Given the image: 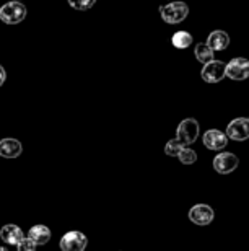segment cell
Here are the masks:
<instances>
[{
  "label": "cell",
  "mask_w": 249,
  "mask_h": 251,
  "mask_svg": "<svg viewBox=\"0 0 249 251\" xmlns=\"http://www.w3.org/2000/svg\"><path fill=\"white\" fill-rule=\"evenodd\" d=\"M199 137V123L194 118H187L181 121L176 130V140L182 147H189Z\"/></svg>",
  "instance_id": "3957f363"
},
{
  "label": "cell",
  "mask_w": 249,
  "mask_h": 251,
  "mask_svg": "<svg viewBox=\"0 0 249 251\" xmlns=\"http://www.w3.org/2000/svg\"><path fill=\"white\" fill-rule=\"evenodd\" d=\"M181 147H182V145L179 144L176 139H171L166 144L165 152H166V155H169V157H178V153H179V150H181Z\"/></svg>",
  "instance_id": "d6986e66"
},
{
  "label": "cell",
  "mask_w": 249,
  "mask_h": 251,
  "mask_svg": "<svg viewBox=\"0 0 249 251\" xmlns=\"http://www.w3.org/2000/svg\"><path fill=\"white\" fill-rule=\"evenodd\" d=\"M0 251H8V250H5L3 247H0Z\"/></svg>",
  "instance_id": "7402d4cb"
},
{
  "label": "cell",
  "mask_w": 249,
  "mask_h": 251,
  "mask_svg": "<svg viewBox=\"0 0 249 251\" xmlns=\"http://www.w3.org/2000/svg\"><path fill=\"white\" fill-rule=\"evenodd\" d=\"M178 158L182 165H194L197 162V153H196V150H192L189 147H181V150H179V153H178Z\"/></svg>",
  "instance_id": "e0dca14e"
},
{
  "label": "cell",
  "mask_w": 249,
  "mask_h": 251,
  "mask_svg": "<svg viewBox=\"0 0 249 251\" xmlns=\"http://www.w3.org/2000/svg\"><path fill=\"white\" fill-rule=\"evenodd\" d=\"M160 15L163 22H166L168 25H178L187 18L189 7L186 2H179V0L178 2H169L160 7Z\"/></svg>",
  "instance_id": "6da1fadb"
},
{
  "label": "cell",
  "mask_w": 249,
  "mask_h": 251,
  "mask_svg": "<svg viewBox=\"0 0 249 251\" xmlns=\"http://www.w3.org/2000/svg\"><path fill=\"white\" fill-rule=\"evenodd\" d=\"M36 247L38 245L33 242L31 238H26L24 237L22 242H20L18 245H17V250L18 251H36Z\"/></svg>",
  "instance_id": "ffe728a7"
},
{
  "label": "cell",
  "mask_w": 249,
  "mask_h": 251,
  "mask_svg": "<svg viewBox=\"0 0 249 251\" xmlns=\"http://www.w3.org/2000/svg\"><path fill=\"white\" fill-rule=\"evenodd\" d=\"M26 18V7L22 2L12 0V2L2 5L0 8V20L7 25H18Z\"/></svg>",
  "instance_id": "7a4b0ae2"
},
{
  "label": "cell",
  "mask_w": 249,
  "mask_h": 251,
  "mask_svg": "<svg viewBox=\"0 0 249 251\" xmlns=\"http://www.w3.org/2000/svg\"><path fill=\"white\" fill-rule=\"evenodd\" d=\"M202 142L208 150H223L228 144V137L225 132H222V130L210 129L204 134Z\"/></svg>",
  "instance_id": "30bf717a"
},
{
  "label": "cell",
  "mask_w": 249,
  "mask_h": 251,
  "mask_svg": "<svg viewBox=\"0 0 249 251\" xmlns=\"http://www.w3.org/2000/svg\"><path fill=\"white\" fill-rule=\"evenodd\" d=\"M0 238H2V242L8 243V245H17L22 242L24 238L23 235V230L18 227V225H13V224H8V225H3L2 228H0Z\"/></svg>",
  "instance_id": "4fadbf2b"
},
{
  "label": "cell",
  "mask_w": 249,
  "mask_h": 251,
  "mask_svg": "<svg viewBox=\"0 0 249 251\" xmlns=\"http://www.w3.org/2000/svg\"><path fill=\"white\" fill-rule=\"evenodd\" d=\"M226 77V64L223 61L213 59L208 64H204L202 78L207 83H218Z\"/></svg>",
  "instance_id": "277c9868"
},
{
  "label": "cell",
  "mask_w": 249,
  "mask_h": 251,
  "mask_svg": "<svg viewBox=\"0 0 249 251\" xmlns=\"http://www.w3.org/2000/svg\"><path fill=\"white\" fill-rule=\"evenodd\" d=\"M240 165V158L231 152H222L213 158V170L220 175H228L235 172Z\"/></svg>",
  "instance_id": "5b68a950"
},
{
  "label": "cell",
  "mask_w": 249,
  "mask_h": 251,
  "mask_svg": "<svg viewBox=\"0 0 249 251\" xmlns=\"http://www.w3.org/2000/svg\"><path fill=\"white\" fill-rule=\"evenodd\" d=\"M226 77L236 82L249 78V61L245 57H235L226 64Z\"/></svg>",
  "instance_id": "52a82bcc"
},
{
  "label": "cell",
  "mask_w": 249,
  "mask_h": 251,
  "mask_svg": "<svg viewBox=\"0 0 249 251\" xmlns=\"http://www.w3.org/2000/svg\"><path fill=\"white\" fill-rule=\"evenodd\" d=\"M28 238H31L38 247H41V245L49 243V240H51V230L46 225H34V227L29 228Z\"/></svg>",
  "instance_id": "5bb4252c"
},
{
  "label": "cell",
  "mask_w": 249,
  "mask_h": 251,
  "mask_svg": "<svg viewBox=\"0 0 249 251\" xmlns=\"http://www.w3.org/2000/svg\"><path fill=\"white\" fill-rule=\"evenodd\" d=\"M226 137L236 140V142L248 140L249 139V118L233 119L226 127Z\"/></svg>",
  "instance_id": "ba28073f"
},
{
  "label": "cell",
  "mask_w": 249,
  "mask_h": 251,
  "mask_svg": "<svg viewBox=\"0 0 249 251\" xmlns=\"http://www.w3.org/2000/svg\"><path fill=\"white\" fill-rule=\"evenodd\" d=\"M213 217H215V212H213V209L207 204H196L191 210H189V219H191L196 225L212 224Z\"/></svg>",
  "instance_id": "9c48e42d"
},
{
  "label": "cell",
  "mask_w": 249,
  "mask_h": 251,
  "mask_svg": "<svg viewBox=\"0 0 249 251\" xmlns=\"http://www.w3.org/2000/svg\"><path fill=\"white\" fill-rule=\"evenodd\" d=\"M88 245V238L85 237L82 232H67L64 237L61 238V247L62 251H85Z\"/></svg>",
  "instance_id": "8992f818"
},
{
  "label": "cell",
  "mask_w": 249,
  "mask_h": 251,
  "mask_svg": "<svg viewBox=\"0 0 249 251\" xmlns=\"http://www.w3.org/2000/svg\"><path fill=\"white\" fill-rule=\"evenodd\" d=\"M5 78H7V72H5V69L0 65V87L5 83Z\"/></svg>",
  "instance_id": "44dd1931"
},
{
  "label": "cell",
  "mask_w": 249,
  "mask_h": 251,
  "mask_svg": "<svg viewBox=\"0 0 249 251\" xmlns=\"http://www.w3.org/2000/svg\"><path fill=\"white\" fill-rule=\"evenodd\" d=\"M23 152V145L13 137H5L0 140V157L17 158Z\"/></svg>",
  "instance_id": "8fae6325"
},
{
  "label": "cell",
  "mask_w": 249,
  "mask_h": 251,
  "mask_svg": "<svg viewBox=\"0 0 249 251\" xmlns=\"http://www.w3.org/2000/svg\"><path fill=\"white\" fill-rule=\"evenodd\" d=\"M192 34L189 31H176L171 38V44L176 49H187L192 44Z\"/></svg>",
  "instance_id": "2e32d148"
},
{
  "label": "cell",
  "mask_w": 249,
  "mask_h": 251,
  "mask_svg": "<svg viewBox=\"0 0 249 251\" xmlns=\"http://www.w3.org/2000/svg\"><path fill=\"white\" fill-rule=\"evenodd\" d=\"M17 2H22V0H17Z\"/></svg>",
  "instance_id": "603a6c76"
},
{
  "label": "cell",
  "mask_w": 249,
  "mask_h": 251,
  "mask_svg": "<svg viewBox=\"0 0 249 251\" xmlns=\"http://www.w3.org/2000/svg\"><path fill=\"white\" fill-rule=\"evenodd\" d=\"M94 3H96V0H68V5L75 10H80V12L91 8Z\"/></svg>",
  "instance_id": "ac0fdd59"
},
{
  "label": "cell",
  "mask_w": 249,
  "mask_h": 251,
  "mask_svg": "<svg viewBox=\"0 0 249 251\" xmlns=\"http://www.w3.org/2000/svg\"><path fill=\"white\" fill-rule=\"evenodd\" d=\"M207 44L213 52L225 51V49L230 46V34L226 31H223V29H215V31H212L208 34Z\"/></svg>",
  "instance_id": "7c38bea8"
},
{
  "label": "cell",
  "mask_w": 249,
  "mask_h": 251,
  "mask_svg": "<svg viewBox=\"0 0 249 251\" xmlns=\"http://www.w3.org/2000/svg\"><path fill=\"white\" fill-rule=\"evenodd\" d=\"M213 54H215V52L208 48L207 43H199L196 46V49H194V56H196V59L201 64H208L210 61H213V59H215Z\"/></svg>",
  "instance_id": "9a60e30c"
}]
</instances>
